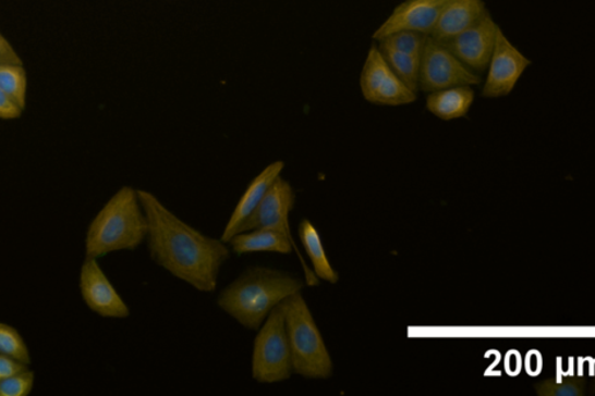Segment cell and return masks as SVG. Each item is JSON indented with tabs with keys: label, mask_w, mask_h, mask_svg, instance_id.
I'll list each match as a JSON object with an SVG mask.
<instances>
[{
	"label": "cell",
	"mask_w": 595,
	"mask_h": 396,
	"mask_svg": "<svg viewBox=\"0 0 595 396\" xmlns=\"http://www.w3.org/2000/svg\"><path fill=\"white\" fill-rule=\"evenodd\" d=\"M299 237L305 248L308 260L312 261L314 274L319 281L336 284L340 275L330 263L320 234L311 220L304 219L299 226Z\"/></svg>",
	"instance_id": "obj_17"
},
{
	"label": "cell",
	"mask_w": 595,
	"mask_h": 396,
	"mask_svg": "<svg viewBox=\"0 0 595 396\" xmlns=\"http://www.w3.org/2000/svg\"><path fill=\"white\" fill-rule=\"evenodd\" d=\"M28 369V364L17 361L9 356L0 355V381L9 379Z\"/></svg>",
	"instance_id": "obj_25"
},
{
	"label": "cell",
	"mask_w": 595,
	"mask_h": 396,
	"mask_svg": "<svg viewBox=\"0 0 595 396\" xmlns=\"http://www.w3.org/2000/svg\"><path fill=\"white\" fill-rule=\"evenodd\" d=\"M533 62L513 46L501 27H498L494 51H491L487 77L482 95L487 99L509 97L525 71Z\"/></svg>",
	"instance_id": "obj_9"
},
{
	"label": "cell",
	"mask_w": 595,
	"mask_h": 396,
	"mask_svg": "<svg viewBox=\"0 0 595 396\" xmlns=\"http://www.w3.org/2000/svg\"><path fill=\"white\" fill-rule=\"evenodd\" d=\"M232 251L239 256L253 252L288 255L293 251L291 242L275 231L252 230L236 234L229 242Z\"/></svg>",
	"instance_id": "obj_16"
},
{
	"label": "cell",
	"mask_w": 595,
	"mask_h": 396,
	"mask_svg": "<svg viewBox=\"0 0 595 396\" xmlns=\"http://www.w3.org/2000/svg\"><path fill=\"white\" fill-rule=\"evenodd\" d=\"M148 237V220L137 189L122 187L94 218L86 234V258L100 259L117 252L134 251Z\"/></svg>",
	"instance_id": "obj_3"
},
{
	"label": "cell",
	"mask_w": 595,
	"mask_h": 396,
	"mask_svg": "<svg viewBox=\"0 0 595 396\" xmlns=\"http://www.w3.org/2000/svg\"><path fill=\"white\" fill-rule=\"evenodd\" d=\"M293 373L313 380L332 376L333 362L301 292L282 304Z\"/></svg>",
	"instance_id": "obj_4"
},
{
	"label": "cell",
	"mask_w": 595,
	"mask_h": 396,
	"mask_svg": "<svg viewBox=\"0 0 595 396\" xmlns=\"http://www.w3.org/2000/svg\"><path fill=\"white\" fill-rule=\"evenodd\" d=\"M296 195L290 182L278 177L274 185L270 186L266 197L256 209L253 216L250 218L241 232L252 230H269L282 234L288 238L293 251L298 253V258L303 267L307 287H317L319 279L314 274L312 268L307 267L304 256L300 253L295 239H293L290 226V214L295 207ZM240 232V233H241Z\"/></svg>",
	"instance_id": "obj_6"
},
{
	"label": "cell",
	"mask_w": 595,
	"mask_h": 396,
	"mask_svg": "<svg viewBox=\"0 0 595 396\" xmlns=\"http://www.w3.org/2000/svg\"><path fill=\"white\" fill-rule=\"evenodd\" d=\"M429 35L402 32L387 36V38L378 41L389 48L403 51L411 55L422 57L425 44H427Z\"/></svg>",
	"instance_id": "obj_22"
},
{
	"label": "cell",
	"mask_w": 595,
	"mask_h": 396,
	"mask_svg": "<svg viewBox=\"0 0 595 396\" xmlns=\"http://www.w3.org/2000/svg\"><path fill=\"white\" fill-rule=\"evenodd\" d=\"M34 372L25 370L0 381V396H28L34 387Z\"/></svg>",
	"instance_id": "obj_23"
},
{
	"label": "cell",
	"mask_w": 595,
	"mask_h": 396,
	"mask_svg": "<svg viewBox=\"0 0 595 396\" xmlns=\"http://www.w3.org/2000/svg\"><path fill=\"white\" fill-rule=\"evenodd\" d=\"M0 90L25 110L27 101V72L24 64H0Z\"/></svg>",
	"instance_id": "obj_19"
},
{
	"label": "cell",
	"mask_w": 595,
	"mask_h": 396,
	"mask_svg": "<svg viewBox=\"0 0 595 396\" xmlns=\"http://www.w3.org/2000/svg\"><path fill=\"white\" fill-rule=\"evenodd\" d=\"M137 194L148 220L146 239L153 261L198 292L215 290L219 271L230 259L229 247L183 222L148 190Z\"/></svg>",
	"instance_id": "obj_1"
},
{
	"label": "cell",
	"mask_w": 595,
	"mask_h": 396,
	"mask_svg": "<svg viewBox=\"0 0 595 396\" xmlns=\"http://www.w3.org/2000/svg\"><path fill=\"white\" fill-rule=\"evenodd\" d=\"M359 84L363 98L373 106L403 107L417 99V92L409 89L389 69L378 46H372L367 51Z\"/></svg>",
	"instance_id": "obj_8"
},
{
	"label": "cell",
	"mask_w": 595,
	"mask_h": 396,
	"mask_svg": "<svg viewBox=\"0 0 595 396\" xmlns=\"http://www.w3.org/2000/svg\"><path fill=\"white\" fill-rule=\"evenodd\" d=\"M481 75L467 69L442 42L428 38L418 72V91L429 94L454 86H476Z\"/></svg>",
	"instance_id": "obj_7"
},
{
	"label": "cell",
	"mask_w": 595,
	"mask_h": 396,
	"mask_svg": "<svg viewBox=\"0 0 595 396\" xmlns=\"http://www.w3.org/2000/svg\"><path fill=\"white\" fill-rule=\"evenodd\" d=\"M4 63L22 64V60L9 39L0 33V64Z\"/></svg>",
	"instance_id": "obj_26"
},
{
	"label": "cell",
	"mask_w": 595,
	"mask_h": 396,
	"mask_svg": "<svg viewBox=\"0 0 595 396\" xmlns=\"http://www.w3.org/2000/svg\"><path fill=\"white\" fill-rule=\"evenodd\" d=\"M475 100L473 86H454L429 92L425 107L430 114L442 121L465 119Z\"/></svg>",
	"instance_id": "obj_15"
},
{
	"label": "cell",
	"mask_w": 595,
	"mask_h": 396,
	"mask_svg": "<svg viewBox=\"0 0 595 396\" xmlns=\"http://www.w3.org/2000/svg\"><path fill=\"white\" fill-rule=\"evenodd\" d=\"M0 355L31 364L32 356L24 337L11 325L0 322Z\"/></svg>",
	"instance_id": "obj_21"
},
{
	"label": "cell",
	"mask_w": 595,
	"mask_h": 396,
	"mask_svg": "<svg viewBox=\"0 0 595 396\" xmlns=\"http://www.w3.org/2000/svg\"><path fill=\"white\" fill-rule=\"evenodd\" d=\"M378 48L389 69L396 73L397 77L409 89L418 92V72H421L422 57L403 53V51L389 48L384 46V44H379Z\"/></svg>",
	"instance_id": "obj_18"
},
{
	"label": "cell",
	"mask_w": 595,
	"mask_h": 396,
	"mask_svg": "<svg viewBox=\"0 0 595 396\" xmlns=\"http://www.w3.org/2000/svg\"><path fill=\"white\" fill-rule=\"evenodd\" d=\"M300 279L281 270L255 267L220 293L217 304L248 330H259L270 312L303 290Z\"/></svg>",
	"instance_id": "obj_2"
},
{
	"label": "cell",
	"mask_w": 595,
	"mask_h": 396,
	"mask_svg": "<svg viewBox=\"0 0 595 396\" xmlns=\"http://www.w3.org/2000/svg\"><path fill=\"white\" fill-rule=\"evenodd\" d=\"M283 169V161H275V163L263 169V171L250 182L244 195L241 196L236 208H234L229 223L226 224L220 240H223L227 245L232 237L236 236V234L244 228L247 220L252 218L256 209L259 208V205L264 200V197H266L270 186L274 185L278 177H281Z\"/></svg>",
	"instance_id": "obj_13"
},
{
	"label": "cell",
	"mask_w": 595,
	"mask_h": 396,
	"mask_svg": "<svg viewBox=\"0 0 595 396\" xmlns=\"http://www.w3.org/2000/svg\"><path fill=\"white\" fill-rule=\"evenodd\" d=\"M487 12L484 0H446L430 38L444 42L467 30Z\"/></svg>",
	"instance_id": "obj_14"
},
{
	"label": "cell",
	"mask_w": 595,
	"mask_h": 396,
	"mask_svg": "<svg viewBox=\"0 0 595 396\" xmlns=\"http://www.w3.org/2000/svg\"><path fill=\"white\" fill-rule=\"evenodd\" d=\"M24 113L16 102H14L9 95L3 90H0V120L3 121H13L19 120L20 116Z\"/></svg>",
	"instance_id": "obj_24"
},
{
	"label": "cell",
	"mask_w": 595,
	"mask_h": 396,
	"mask_svg": "<svg viewBox=\"0 0 595 396\" xmlns=\"http://www.w3.org/2000/svg\"><path fill=\"white\" fill-rule=\"evenodd\" d=\"M539 396H583L586 393V379L583 376L550 378L535 385Z\"/></svg>",
	"instance_id": "obj_20"
},
{
	"label": "cell",
	"mask_w": 595,
	"mask_h": 396,
	"mask_svg": "<svg viewBox=\"0 0 595 396\" xmlns=\"http://www.w3.org/2000/svg\"><path fill=\"white\" fill-rule=\"evenodd\" d=\"M498 27L494 16L487 10L475 25L442 44L467 69L477 73V75H482L488 67Z\"/></svg>",
	"instance_id": "obj_11"
},
{
	"label": "cell",
	"mask_w": 595,
	"mask_h": 396,
	"mask_svg": "<svg viewBox=\"0 0 595 396\" xmlns=\"http://www.w3.org/2000/svg\"><path fill=\"white\" fill-rule=\"evenodd\" d=\"M81 296L92 311L105 319H127L130 308L109 281L98 259L86 258L80 273Z\"/></svg>",
	"instance_id": "obj_10"
},
{
	"label": "cell",
	"mask_w": 595,
	"mask_h": 396,
	"mask_svg": "<svg viewBox=\"0 0 595 396\" xmlns=\"http://www.w3.org/2000/svg\"><path fill=\"white\" fill-rule=\"evenodd\" d=\"M446 0H403L373 34L374 41L387 36L411 32L430 35Z\"/></svg>",
	"instance_id": "obj_12"
},
{
	"label": "cell",
	"mask_w": 595,
	"mask_h": 396,
	"mask_svg": "<svg viewBox=\"0 0 595 396\" xmlns=\"http://www.w3.org/2000/svg\"><path fill=\"white\" fill-rule=\"evenodd\" d=\"M252 372L260 384H277L292 376V358L282 305L259 327L253 350Z\"/></svg>",
	"instance_id": "obj_5"
}]
</instances>
